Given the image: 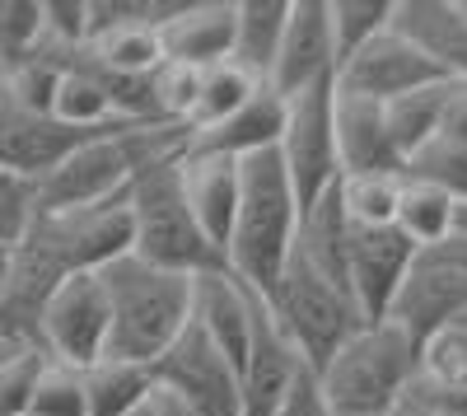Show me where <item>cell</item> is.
I'll return each mask as SVG.
<instances>
[{"label":"cell","mask_w":467,"mask_h":416,"mask_svg":"<svg viewBox=\"0 0 467 416\" xmlns=\"http://www.w3.org/2000/svg\"><path fill=\"white\" fill-rule=\"evenodd\" d=\"M458 234H467V202L458 206Z\"/></svg>","instance_id":"obj_43"},{"label":"cell","mask_w":467,"mask_h":416,"mask_svg":"<svg viewBox=\"0 0 467 416\" xmlns=\"http://www.w3.org/2000/svg\"><path fill=\"white\" fill-rule=\"evenodd\" d=\"M420 374L425 380H440L449 389H467V328H449L440 332L431 347H425V360H420Z\"/></svg>","instance_id":"obj_35"},{"label":"cell","mask_w":467,"mask_h":416,"mask_svg":"<svg viewBox=\"0 0 467 416\" xmlns=\"http://www.w3.org/2000/svg\"><path fill=\"white\" fill-rule=\"evenodd\" d=\"M462 314H467V276L458 267H449L440 253H420L416 272L407 276V286H402V295H398V305H393L388 318H393L398 328H407L411 342L425 351Z\"/></svg>","instance_id":"obj_12"},{"label":"cell","mask_w":467,"mask_h":416,"mask_svg":"<svg viewBox=\"0 0 467 416\" xmlns=\"http://www.w3.org/2000/svg\"><path fill=\"white\" fill-rule=\"evenodd\" d=\"M290 24V0H234V52L229 61L257 85L271 80L281 37Z\"/></svg>","instance_id":"obj_21"},{"label":"cell","mask_w":467,"mask_h":416,"mask_svg":"<svg viewBox=\"0 0 467 416\" xmlns=\"http://www.w3.org/2000/svg\"><path fill=\"white\" fill-rule=\"evenodd\" d=\"M37 347L75 369H94L112 356V305L99 272H80L52 290L37 318Z\"/></svg>","instance_id":"obj_7"},{"label":"cell","mask_w":467,"mask_h":416,"mask_svg":"<svg viewBox=\"0 0 467 416\" xmlns=\"http://www.w3.org/2000/svg\"><path fill=\"white\" fill-rule=\"evenodd\" d=\"M5 99H10V66L0 61V108H5Z\"/></svg>","instance_id":"obj_42"},{"label":"cell","mask_w":467,"mask_h":416,"mask_svg":"<svg viewBox=\"0 0 467 416\" xmlns=\"http://www.w3.org/2000/svg\"><path fill=\"white\" fill-rule=\"evenodd\" d=\"M206 70L202 66H182V61H164L160 70L150 75V108H154V122L164 127H182L192 122V108H197Z\"/></svg>","instance_id":"obj_29"},{"label":"cell","mask_w":467,"mask_h":416,"mask_svg":"<svg viewBox=\"0 0 467 416\" xmlns=\"http://www.w3.org/2000/svg\"><path fill=\"white\" fill-rule=\"evenodd\" d=\"M304 374H308V365L285 342V332L276 328V318H271L266 299H262L253 347H248V360L239 369V416H276Z\"/></svg>","instance_id":"obj_13"},{"label":"cell","mask_w":467,"mask_h":416,"mask_svg":"<svg viewBox=\"0 0 467 416\" xmlns=\"http://www.w3.org/2000/svg\"><path fill=\"white\" fill-rule=\"evenodd\" d=\"M435 253L449 262V267H458V272L467 276V234H453V239H449L444 248H435Z\"/></svg>","instance_id":"obj_40"},{"label":"cell","mask_w":467,"mask_h":416,"mask_svg":"<svg viewBox=\"0 0 467 416\" xmlns=\"http://www.w3.org/2000/svg\"><path fill=\"white\" fill-rule=\"evenodd\" d=\"M276 416H337V411H332V402H327V398H323V389H318V374L308 369L304 380L290 389V398L281 402V411H276Z\"/></svg>","instance_id":"obj_36"},{"label":"cell","mask_w":467,"mask_h":416,"mask_svg":"<svg viewBox=\"0 0 467 416\" xmlns=\"http://www.w3.org/2000/svg\"><path fill=\"white\" fill-rule=\"evenodd\" d=\"M285 131V99L262 89L248 108H239L229 122L187 136V155H215V160H234V164H248L257 155H271L281 145Z\"/></svg>","instance_id":"obj_19"},{"label":"cell","mask_w":467,"mask_h":416,"mask_svg":"<svg viewBox=\"0 0 467 416\" xmlns=\"http://www.w3.org/2000/svg\"><path fill=\"white\" fill-rule=\"evenodd\" d=\"M431 85H444L440 70L425 61L420 47H411L398 28L374 37L365 52H356L337 70V89L369 99V103H398V99H407L416 89H431Z\"/></svg>","instance_id":"obj_11"},{"label":"cell","mask_w":467,"mask_h":416,"mask_svg":"<svg viewBox=\"0 0 467 416\" xmlns=\"http://www.w3.org/2000/svg\"><path fill=\"white\" fill-rule=\"evenodd\" d=\"M10 276H15V257H10V248H0V314L10 305Z\"/></svg>","instance_id":"obj_41"},{"label":"cell","mask_w":467,"mask_h":416,"mask_svg":"<svg viewBox=\"0 0 467 416\" xmlns=\"http://www.w3.org/2000/svg\"><path fill=\"white\" fill-rule=\"evenodd\" d=\"M337 70H341V57H337L327 0H290V24H285V37H281V52H276V66H271L266 89L290 103L308 89L337 85Z\"/></svg>","instance_id":"obj_8"},{"label":"cell","mask_w":467,"mask_h":416,"mask_svg":"<svg viewBox=\"0 0 467 416\" xmlns=\"http://www.w3.org/2000/svg\"><path fill=\"white\" fill-rule=\"evenodd\" d=\"M444 99H449V85H431V89H416V94H407L398 103H383V118H388V131H393V145L402 155V169L440 136Z\"/></svg>","instance_id":"obj_25"},{"label":"cell","mask_w":467,"mask_h":416,"mask_svg":"<svg viewBox=\"0 0 467 416\" xmlns=\"http://www.w3.org/2000/svg\"><path fill=\"white\" fill-rule=\"evenodd\" d=\"M85 380H89V411L94 416H136L154 398V365L108 356L94 369H85Z\"/></svg>","instance_id":"obj_24"},{"label":"cell","mask_w":467,"mask_h":416,"mask_svg":"<svg viewBox=\"0 0 467 416\" xmlns=\"http://www.w3.org/2000/svg\"><path fill=\"white\" fill-rule=\"evenodd\" d=\"M374 416H402V411H374Z\"/></svg>","instance_id":"obj_44"},{"label":"cell","mask_w":467,"mask_h":416,"mask_svg":"<svg viewBox=\"0 0 467 416\" xmlns=\"http://www.w3.org/2000/svg\"><path fill=\"white\" fill-rule=\"evenodd\" d=\"M308 267L323 272L327 281H337L350 295V220L341 211V197L327 192L318 206L304 211L299 224V248H295Z\"/></svg>","instance_id":"obj_22"},{"label":"cell","mask_w":467,"mask_h":416,"mask_svg":"<svg viewBox=\"0 0 467 416\" xmlns=\"http://www.w3.org/2000/svg\"><path fill=\"white\" fill-rule=\"evenodd\" d=\"M276 155L295 182V192L308 206H318L327 192H337L346 169H341V145H337V85L308 89L285 103V131Z\"/></svg>","instance_id":"obj_6"},{"label":"cell","mask_w":467,"mask_h":416,"mask_svg":"<svg viewBox=\"0 0 467 416\" xmlns=\"http://www.w3.org/2000/svg\"><path fill=\"white\" fill-rule=\"evenodd\" d=\"M257 309H262V295H253L244 281H234L229 272L197 276V318L192 323H197L239 369H244L248 347H253Z\"/></svg>","instance_id":"obj_18"},{"label":"cell","mask_w":467,"mask_h":416,"mask_svg":"<svg viewBox=\"0 0 467 416\" xmlns=\"http://www.w3.org/2000/svg\"><path fill=\"white\" fill-rule=\"evenodd\" d=\"M407 178H420V182L440 187V192H449L462 206L467 202V145L462 140H449V136H435L407 164Z\"/></svg>","instance_id":"obj_32"},{"label":"cell","mask_w":467,"mask_h":416,"mask_svg":"<svg viewBox=\"0 0 467 416\" xmlns=\"http://www.w3.org/2000/svg\"><path fill=\"white\" fill-rule=\"evenodd\" d=\"M28 347H37V342H28V337H19L15 328H5V323H0V369H5L19 351H28Z\"/></svg>","instance_id":"obj_39"},{"label":"cell","mask_w":467,"mask_h":416,"mask_svg":"<svg viewBox=\"0 0 467 416\" xmlns=\"http://www.w3.org/2000/svg\"><path fill=\"white\" fill-rule=\"evenodd\" d=\"M337 145H341L346 178L350 173H407L398 145H393V131H388L383 103L337 89Z\"/></svg>","instance_id":"obj_20"},{"label":"cell","mask_w":467,"mask_h":416,"mask_svg":"<svg viewBox=\"0 0 467 416\" xmlns=\"http://www.w3.org/2000/svg\"><path fill=\"white\" fill-rule=\"evenodd\" d=\"M393 28L420 47L444 85H467V0H398Z\"/></svg>","instance_id":"obj_15"},{"label":"cell","mask_w":467,"mask_h":416,"mask_svg":"<svg viewBox=\"0 0 467 416\" xmlns=\"http://www.w3.org/2000/svg\"><path fill=\"white\" fill-rule=\"evenodd\" d=\"M164 61L182 66H224L234 52V0H173L169 19L160 24Z\"/></svg>","instance_id":"obj_16"},{"label":"cell","mask_w":467,"mask_h":416,"mask_svg":"<svg viewBox=\"0 0 467 416\" xmlns=\"http://www.w3.org/2000/svg\"><path fill=\"white\" fill-rule=\"evenodd\" d=\"M299 224H304V202L281 164V155H257L244 164V202L239 220L224 248V272L244 281L253 295H266L290 267L299 248Z\"/></svg>","instance_id":"obj_2"},{"label":"cell","mask_w":467,"mask_h":416,"mask_svg":"<svg viewBox=\"0 0 467 416\" xmlns=\"http://www.w3.org/2000/svg\"><path fill=\"white\" fill-rule=\"evenodd\" d=\"M43 365H47V351L28 347V351H19L5 369H0V416H28V402H33V389H37Z\"/></svg>","instance_id":"obj_34"},{"label":"cell","mask_w":467,"mask_h":416,"mask_svg":"<svg viewBox=\"0 0 467 416\" xmlns=\"http://www.w3.org/2000/svg\"><path fill=\"white\" fill-rule=\"evenodd\" d=\"M99 276L108 286V305H112L117 360H136V365L164 360L178 347V337L192 328V318H197V276L164 272L136 253L112 262Z\"/></svg>","instance_id":"obj_1"},{"label":"cell","mask_w":467,"mask_h":416,"mask_svg":"<svg viewBox=\"0 0 467 416\" xmlns=\"http://www.w3.org/2000/svg\"><path fill=\"white\" fill-rule=\"evenodd\" d=\"M136 416H150V407H145V411H136Z\"/></svg>","instance_id":"obj_45"},{"label":"cell","mask_w":467,"mask_h":416,"mask_svg":"<svg viewBox=\"0 0 467 416\" xmlns=\"http://www.w3.org/2000/svg\"><path fill=\"white\" fill-rule=\"evenodd\" d=\"M33 220H37V182L0 169V248L24 244Z\"/></svg>","instance_id":"obj_33"},{"label":"cell","mask_w":467,"mask_h":416,"mask_svg":"<svg viewBox=\"0 0 467 416\" xmlns=\"http://www.w3.org/2000/svg\"><path fill=\"white\" fill-rule=\"evenodd\" d=\"M393 10H398V0H327L341 66L356 52H365L374 37H383L388 28H393Z\"/></svg>","instance_id":"obj_28"},{"label":"cell","mask_w":467,"mask_h":416,"mask_svg":"<svg viewBox=\"0 0 467 416\" xmlns=\"http://www.w3.org/2000/svg\"><path fill=\"white\" fill-rule=\"evenodd\" d=\"M182 187H187V202L202 234L224 262L234 220H239V202H244V164L215 160V155H182Z\"/></svg>","instance_id":"obj_17"},{"label":"cell","mask_w":467,"mask_h":416,"mask_svg":"<svg viewBox=\"0 0 467 416\" xmlns=\"http://www.w3.org/2000/svg\"><path fill=\"white\" fill-rule=\"evenodd\" d=\"M420 360L425 351L393 318L360 323L346 337V347L318 369V389L337 416L402 411L411 384L420 380Z\"/></svg>","instance_id":"obj_3"},{"label":"cell","mask_w":467,"mask_h":416,"mask_svg":"<svg viewBox=\"0 0 467 416\" xmlns=\"http://www.w3.org/2000/svg\"><path fill=\"white\" fill-rule=\"evenodd\" d=\"M420 248L398 230H350V299L365 323L393 314L407 276L416 272Z\"/></svg>","instance_id":"obj_10"},{"label":"cell","mask_w":467,"mask_h":416,"mask_svg":"<svg viewBox=\"0 0 467 416\" xmlns=\"http://www.w3.org/2000/svg\"><path fill=\"white\" fill-rule=\"evenodd\" d=\"M127 206H131V230H136V248H131L136 257L182 276L224 272L220 253L211 248L197 215H192L187 187H182V155L145 164L127 192Z\"/></svg>","instance_id":"obj_4"},{"label":"cell","mask_w":467,"mask_h":416,"mask_svg":"<svg viewBox=\"0 0 467 416\" xmlns=\"http://www.w3.org/2000/svg\"><path fill=\"white\" fill-rule=\"evenodd\" d=\"M266 85H257L253 75H244L234 61L224 66H211L206 70V80H202V94H197V108H192V122H187V136H197V131H211L220 122H229L239 108H248Z\"/></svg>","instance_id":"obj_27"},{"label":"cell","mask_w":467,"mask_h":416,"mask_svg":"<svg viewBox=\"0 0 467 416\" xmlns=\"http://www.w3.org/2000/svg\"><path fill=\"white\" fill-rule=\"evenodd\" d=\"M262 299H266L271 318H276V328L285 332V342L299 351V360L314 374L346 347V337L365 323L356 299H350L337 281H327L323 272H314L299 253L290 257L281 281Z\"/></svg>","instance_id":"obj_5"},{"label":"cell","mask_w":467,"mask_h":416,"mask_svg":"<svg viewBox=\"0 0 467 416\" xmlns=\"http://www.w3.org/2000/svg\"><path fill=\"white\" fill-rule=\"evenodd\" d=\"M28 416H94L89 411V380L85 369L61 365L47 356L43 374H37V389L28 402Z\"/></svg>","instance_id":"obj_31"},{"label":"cell","mask_w":467,"mask_h":416,"mask_svg":"<svg viewBox=\"0 0 467 416\" xmlns=\"http://www.w3.org/2000/svg\"><path fill=\"white\" fill-rule=\"evenodd\" d=\"M85 140H89V131L57 122L52 112H33L15 99H5V108H0V169H10L19 178L43 182Z\"/></svg>","instance_id":"obj_14"},{"label":"cell","mask_w":467,"mask_h":416,"mask_svg":"<svg viewBox=\"0 0 467 416\" xmlns=\"http://www.w3.org/2000/svg\"><path fill=\"white\" fill-rule=\"evenodd\" d=\"M350 230H393L402 206V173H350L337 187Z\"/></svg>","instance_id":"obj_26"},{"label":"cell","mask_w":467,"mask_h":416,"mask_svg":"<svg viewBox=\"0 0 467 416\" xmlns=\"http://www.w3.org/2000/svg\"><path fill=\"white\" fill-rule=\"evenodd\" d=\"M440 136L449 140H462L467 145V85H449V99H444V127Z\"/></svg>","instance_id":"obj_37"},{"label":"cell","mask_w":467,"mask_h":416,"mask_svg":"<svg viewBox=\"0 0 467 416\" xmlns=\"http://www.w3.org/2000/svg\"><path fill=\"white\" fill-rule=\"evenodd\" d=\"M47 47V5L43 0H0V61L10 70Z\"/></svg>","instance_id":"obj_30"},{"label":"cell","mask_w":467,"mask_h":416,"mask_svg":"<svg viewBox=\"0 0 467 416\" xmlns=\"http://www.w3.org/2000/svg\"><path fill=\"white\" fill-rule=\"evenodd\" d=\"M154 389H169L211 416H239V365L197 323L178 337L164 360H154Z\"/></svg>","instance_id":"obj_9"},{"label":"cell","mask_w":467,"mask_h":416,"mask_svg":"<svg viewBox=\"0 0 467 416\" xmlns=\"http://www.w3.org/2000/svg\"><path fill=\"white\" fill-rule=\"evenodd\" d=\"M398 230L420 248V253H435L458 234V202L440 187L407 178L402 173V206H398Z\"/></svg>","instance_id":"obj_23"},{"label":"cell","mask_w":467,"mask_h":416,"mask_svg":"<svg viewBox=\"0 0 467 416\" xmlns=\"http://www.w3.org/2000/svg\"><path fill=\"white\" fill-rule=\"evenodd\" d=\"M150 416H211V411H202L197 402H187V398H178V393H169V389H154Z\"/></svg>","instance_id":"obj_38"}]
</instances>
